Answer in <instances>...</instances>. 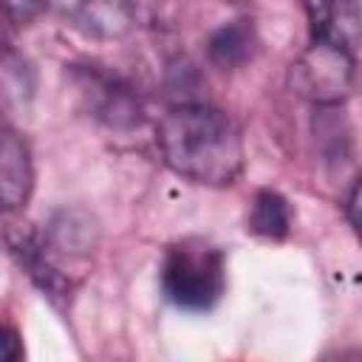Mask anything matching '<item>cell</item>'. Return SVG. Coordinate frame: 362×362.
Listing matches in <instances>:
<instances>
[{
	"label": "cell",
	"mask_w": 362,
	"mask_h": 362,
	"mask_svg": "<svg viewBox=\"0 0 362 362\" xmlns=\"http://www.w3.org/2000/svg\"><path fill=\"white\" fill-rule=\"evenodd\" d=\"M164 164L204 187H226L243 173L246 150L238 124L209 102L173 105L156 127Z\"/></svg>",
	"instance_id": "1"
},
{
	"label": "cell",
	"mask_w": 362,
	"mask_h": 362,
	"mask_svg": "<svg viewBox=\"0 0 362 362\" xmlns=\"http://www.w3.org/2000/svg\"><path fill=\"white\" fill-rule=\"evenodd\" d=\"M161 291L181 311H212L226 294V255L204 238H181L161 260Z\"/></svg>",
	"instance_id": "2"
},
{
	"label": "cell",
	"mask_w": 362,
	"mask_h": 362,
	"mask_svg": "<svg viewBox=\"0 0 362 362\" xmlns=\"http://www.w3.org/2000/svg\"><path fill=\"white\" fill-rule=\"evenodd\" d=\"M71 88L79 99V107L99 124L110 130H136L144 124L147 110L141 93L119 74L99 65H71Z\"/></svg>",
	"instance_id": "3"
},
{
	"label": "cell",
	"mask_w": 362,
	"mask_h": 362,
	"mask_svg": "<svg viewBox=\"0 0 362 362\" xmlns=\"http://www.w3.org/2000/svg\"><path fill=\"white\" fill-rule=\"evenodd\" d=\"M354 54L311 42L308 51L291 65V85L314 105H339L354 90Z\"/></svg>",
	"instance_id": "4"
},
{
	"label": "cell",
	"mask_w": 362,
	"mask_h": 362,
	"mask_svg": "<svg viewBox=\"0 0 362 362\" xmlns=\"http://www.w3.org/2000/svg\"><path fill=\"white\" fill-rule=\"evenodd\" d=\"M37 240L42 246V252L48 255V260L65 272L68 277L76 280V263H82L99 243V223L88 209L79 206H65L59 212H54L48 218V223L42 229H37ZM79 283V280H76Z\"/></svg>",
	"instance_id": "5"
},
{
	"label": "cell",
	"mask_w": 362,
	"mask_h": 362,
	"mask_svg": "<svg viewBox=\"0 0 362 362\" xmlns=\"http://www.w3.org/2000/svg\"><path fill=\"white\" fill-rule=\"evenodd\" d=\"M6 243H8V252L14 255L17 266L31 277V283L42 291V297H48L54 305H68L74 291H76V280L68 277L65 272H59L48 257L45 252L40 249V240H37V226H28V223H17L6 232Z\"/></svg>",
	"instance_id": "6"
},
{
	"label": "cell",
	"mask_w": 362,
	"mask_h": 362,
	"mask_svg": "<svg viewBox=\"0 0 362 362\" xmlns=\"http://www.w3.org/2000/svg\"><path fill=\"white\" fill-rule=\"evenodd\" d=\"M311 42L359 54V3L356 0H303Z\"/></svg>",
	"instance_id": "7"
},
{
	"label": "cell",
	"mask_w": 362,
	"mask_h": 362,
	"mask_svg": "<svg viewBox=\"0 0 362 362\" xmlns=\"http://www.w3.org/2000/svg\"><path fill=\"white\" fill-rule=\"evenodd\" d=\"M34 192V161L25 139L0 124V212H17Z\"/></svg>",
	"instance_id": "8"
},
{
	"label": "cell",
	"mask_w": 362,
	"mask_h": 362,
	"mask_svg": "<svg viewBox=\"0 0 362 362\" xmlns=\"http://www.w3.org/2000/svg\"><path fill=\"white\" fill-rule=\"evenodd\" d=\"M57 6L68 25L88 37H122L133 28L136 11L130 0H48Z\"/></svg>",
	"instance_id": "9"
},
{
	"label": "cell",
	"mask_w": 362,
	"mask_h": 362,
	"mask_svg": "<svg viewBox=\"0 0 362 362\" xmlns=\"http://www.w3.org/2000/svg\"><path fill=\"white\" fill-rule=\"evenodd\" d=\"M255 48H257V37H255L252 20L223 23L221 28H215L209 34V42H206V54H209L212 65H218L223 71L243 68L255 57Z\"/></svg>",
	"instance_id": "10"
},
{
	"label": "cell",
	"mask_w": 362,
	"mask_h": 362,
	"mask_svg": "<svg viewBox=\"0 0 362 362\" xmlns=\"http://www.w3.org/2000/svg\"><path fill=\"white\" fill-rule=\"evenodd\" d=\"M246 229L266 240H283L291 232V206L277 189H260L252 201Z\"/></svg>",
	"instance_id": "11"
},
{
	"label": "cell",
	"mask_w": 362,
	"mask_h": 362,
	"mask_svg": "<svg viewBox=\"0 0 362 362\" xmlns=\"http://www.w3.org/2000/svg\"><path fill=\"white\" fill-rule=\"evenodd\" d=\"M320 113L314 119V136L322 147L325 161L351 158V127L342 116L339 105H317Z\"/></svg>",
	"instance_id": "12"
},
{
	"label": "cell",
	"mask_w": 362,
	"mask_h": 362,
	"mask_svg": "<svg viewBox=\"0 0 362 362\" xmlns=\"http://www.w3.org/2000/svg\"><path fill=\"white\" fill-rule=\"evenodd\" d=\"M31 93H34L31 65L17 54H6L0 59V96H3V102L23 107V105H28Z\"/></svg>",
	"instance_id": "13"
},
{
	"label": "cell",
	"mask_w": 362,
	"mask_h": 362,
	"mask_svg": "<svg viewBox=\"0 0 362 362\" xmlns=\"http://www.w3.org/2000/svg\"><path fill=\"white\" fill-rule=\"evenodd\" d=\"M48 0H0V14H6L14 23H31L45 11Z\"/></svg>",
	"instance_id": "14"
},
{
	"label": "cell",
	"mask_w": 362,
	"mask_h": 362,
	"mask_svg": "<svg viewBox=\"0 0 362 362\" xmlns=\"http://www.w3.org/2000/svg\"><path fill=\"white\" fill-rule=\"evenodd\" d=\"M17 359H23L20 334L8 322H0V362H17Z\"/></svg>",
	"instance_id": "15"
},
{
	"label": "cell",
	"mask_w": 362,
	"mask_h": 362,
	"mask_svg": "<svg viewBox=\"0 0 362 362\" xmlns=\"http://www.w3.org/2000/svg\"><path fill=\"white\" fill-rule=\"evenodd\" d=\"M356 206H359V181L354 178V181H351V189H348V198H345V212H348V221H351V226H354V229L359 226Z\"/></svg>",
	"instance_id": "16"
}]
</instances>
